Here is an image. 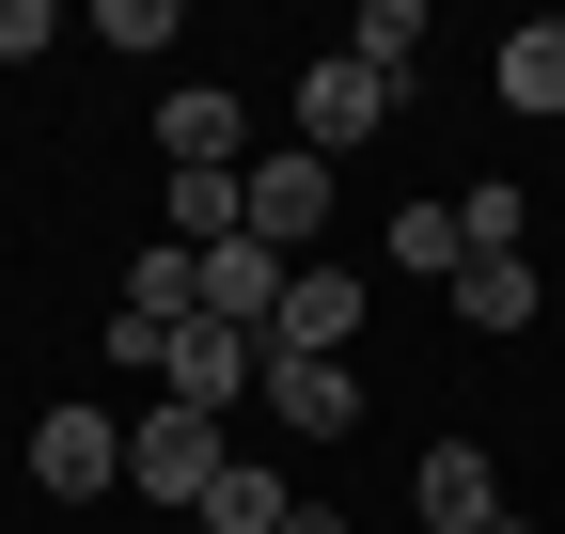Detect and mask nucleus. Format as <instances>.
<instances>
[{
	"mask_svg": "<svg viewBox=\"0 0 565 534\" xmlns=\"http://www.w3.org/2000/svg\"><path fill=\"white\" fill-rule=\"evenodd\" d=\"M221 456H236L221 409H173V393H158V409L126 425V488H141V503H204V488H221Z\"/></svg>",
	"mask_w": 565,
	"mask_h": 534,
	"instance_id": "obj_1",
	"label": "nucleus"
},
{
	"mask_svg": "<svg viewBox=\"0 0 565 534\" xmlns=\"http://www.w3.org/2000/svg\"><path fill=\"white\" fill-rule=\"evenodd\" d=\"M362 267H282V314H267V362H345L362 346Z\"/></svg>",
	"mask_w": 565,
	"mask_h": 534,
	"instance_id": "obj_2",
	"label": "nucleus"
},
{
	"mask_svg": "<svg viewBox=\"0 0 565 534\" xmlns=\"http://www.w3.org/2000/svg\"><path fill=\"white\" fill-rule=\"evenodd\" d=\"M32 488L47 503H110L126 488V425L110 409H32Z\"/></svg>",
	"mask_w": 565,
	"mask_h": 534,
	"instance_id": "obj_3",
	"label": "nucleus"
},
{
	"mask_svg": "<svg viewBox=\"0 0 565 534\" xmlns=\"http://www.w3.org/2000/svg\"><path fill=\"white\" fill-rule=\"evenodd\" d=\"M330 221V158H236V236L252 252H299Z\"/></svg>",
	"mask_w": 565,
	"mask_h": 534,
	"instance_id": "obj_4",
	"label": "nucleus"
},
{
	"mask_svg": "<svg viewBox=\"0 0 565 534\" xmlns=\"http://www.w3.org/2000/svg\"><path fill=\"white\" fill-rule=\"evenodd\" d=\"M487 519H503L487 440H424V472H408V534H487Z\"/></svg>",
	"mask_w": 565,
	"mask_h": 534,
	"instance_id": "obj_5",
	"label": "nucleus"
},
{
	"mask_svg": "<svg viewBox=\"0 0 565 534\" xmlns=\"http://www.w3.org/2000/svg\"><path fill=\"white\" fill-rule=\"evenodd\" d=\"M252 393H267L282 440H362V377L345 362H252Z\"/></svg>",
	"mask_w": 565,
	"mask_h": 534,
	"instance_id": "obj_6",
	"label": "nucleus"
},
{
	"mask_svg": "<svg viewBox=\"0 0 565 534\" xmlns=\"http://www.w3.org/2000/svg\"><path fill=\"white\" fill-rule=\"evenodd\" d=\"M377 110H393V79H377V63H315V79H299V158H345V142H377Z\"/></svg>",
	"mask_w": 565,
	"mask_h": 534,
	"instance_id": "obj_7",
	"label": "nucleus"
},
{
	"mask_svg": "<svg viewBox=\"0 0 565 534\" xmlns=\"http://www.w3.org/2000/svg\"><path fill=\"white\" fill-rule=\"evenodd\" d=\"M252 362H267V346H252V330H221V314H189L173 346H158V377H173V409H236V393H252Z\"/></svg>",
	"mask_w": 565,
	"mask_h": 534,
	"instance_id": "obj_8",
	"label": "nucleus"
},
{
	"mask_svg": "<svg viewBox=\"0 0 565 534\" xmlns=\"http://www.w3.org/2000/svg\"><path fill=\"white\" fill-rule=\"evenodd\" d=\"M158 142H173V173H236V142H252V110H236L221 79H173V95H158Z\"/></svg>",
	"mask_w": 565,
	"mask_h": 534,
	"instance_id": "obj_9",
	"label": "nucleus"
},
{
	"mask_svg": "<svg viewBox=\"0 0 565 534\" xmlns=\"http://www.w3.org/2000/svg\"><path fill=\"white\" fill-rule=\"evenodd\" d=\"M189 267H204V314H221V330H252V346H267V314H282V252L221 236V252H189Z\"/></svg>",
	"mask_w": 565,
	"mask_h": 534,
	"instance_id": "obj_10",
	"label": "nucleus"
},
{
	"mask_svg": "<svg viewBox=\"0 0 565 534\" xmlns=\"http://www.w3.org/2000/svg\"><path fill=\"white\" fill-rule=\"evenodd\" d=\"M487 79H503V110H565V17H519Z\"/></svg>",
	"mask_w": 565,
	"mask_h": 534,
	"instance_id": "obj_11",
	"label": "nucleus"
},
{
	"mask_svg": "<svg viewBox=\"0 0 565 534\" xmlns=\"http://www.w3.org/2000/svg\"><path fill=\"white\" fill-rule=\"evenodd\" d=\"M456 314H471V330H534V267H519V252H471V267H456Z\"/></svg>",
	"mask_w": 565,
	"mask_h": 534,
	"instance_id": "obj_12",
	"label": "nucleus"
},
{
	"mask_svg": "<svg viewBox=\"0 0 565 534\" xmlns=\"http://www.w3.org/2000/svg\"><path fill=\"white\" fill-rule=\"evenodd\" d=\"M204 534H282V472H252V456H221V488L189 503Z\"/></svg>",
	"mask_w": 565,
	"mask_h": 534,
	"instance_id": "obj_13",
	"label": "nucleus"
},
{
	"mask_svg": "<svg viewBox=\"0 0 565 534\" xmlns=\"http://www.w3.org/2000/svg\"><path fill=\"white\" fill-rule=\"evenodd\" d=\"M158 221H173V252H221V236H236V173H173Z\"/></svg>",
	"mask_w": 565,
	"mask_h": 534,
	"instance_id": "obj_14",
	"label": "nucleus"
},
{
	"mask_svg": "<svg viewBox=\"0 0 565 534\" xmlns=\"http://www.w3.org/2000/svg\"><path fill=\"white\" fill-rule=\"evenodd\" d=\"M393 267H408V284H456V267H471L456 205H393Z\"/></svg>",
	"mask_w": 565,
	"mask_h": 534,
	"instance_id": "obj_15",
	"label": "nucleus"
},
{
	"mask_svg": "<svg viewBox=\"0 0 565 534\" xmlns=\"http://www.w3.org/2000/svg\"><path fill=\"white\" fill-rule=\"evenodd\" d=\"M345 63H377V79L408 95V63H424V0H362V32H345Z\"/></svg>",
	"mask_w": 565,
	"mask_h": 534,
	"instance_id": "obj_16",
	"label": "nucleus"
},
{
	"mask_svg": "<svg viewBox=\"0 0 565 534\" xmlns=\"http://www.w3.org/2000/svg\"><path fill=\"white\" fill-rule=\"evenodd\" d=\"M456 236H471V252H519V189H503V173H487V189H471V205H456Z\"/></svg>",
	"mask_w": 565,
	"mask_h": 534,
	"instance_id": "obj_17",
	"label": "nucleus"
},
{
	"mask_svg": "<svg viewBox=\"0 0 565 534\" xmlns=\"http://www.w3.org/2000/svg\"><path fill=\"white\" fill-rule=\"evenodd\" d=\"M32 47H63V17L47 0H0V63H32Z\"/></svg>",
	"mask_w": 565,
	"mask_h": 534,
	"instance_id": "obj_18",
	"label": "nucleus"
},
{
	"mask_svg": "<svg viewBox=\"0 0 565 534\" xmlns=\"http://www.w3.org/2000/svg\"><path fill=\"white\" fill-rule=\"evenodd\" d=\"M282 534H345V519H330V503H282Z\"/></svg>",
	"mask_w": 565,
	"mask_h": 534,
	"instance_id": "obj_19",
	"label": "nucleus"
},
{
	"mask_svg": "<svg viewBox=\"0 0 565 534\" xmlns=\"http://www.w3.org/2000/svg\"><path fill=\"white\" fill-rule=\"evenodd\" d=\"M487 534H534V519H519V503H503V519H487Z\"/></svg>",
	"mask_w": 565,
	"mask_h": 534,
	"instance_id": "obj_20",
	"label": "nucleus"
}]
</instances>
